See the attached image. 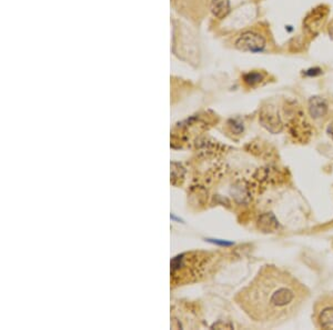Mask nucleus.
Returning <instances> with one entry per match:
<instances>
[{"label": "nucleus", "instance_id": "nucleus-1", "mask_svg": "<svg viewBox=\"0 0 333 330\" xmlns=\"http://www.w3.org/2000/svg\"><path fill=\"white\" fill-rule=\"evenodd\" d=\"M311 292L286 269L265 264L235 297L248 317L260 325L277 327L298 316Z\"/></svg>", "mask_w": 333, "mask_h": 330}, {"label": "nucleus", "instance_id": "nucleus-2", "mask_svg": "<svg viewBox=\"0 0 333 330\" xmlns=\"http://www.w3.org/2000/svg\"><path fill=\"white\" fill-rule=\"evenodd\" d=\"M311 319L316 329L333 330V292L323 293L315 300Z\"/></svg>", "mask_w": 333, "mask_h": 330}, {"label": "nucleus", "instance_id": "nucleus-3", "mask_svg": "<svg viewBox=\"0 0 333 330\" xmlns=\"http://www.w3.org/2000/svg\"><path fill=\"white\" fill-rule=\"evenodd\" d=\"M267 42L265 37L253 31L242 34L235 42V48L241 51L260 52L266 48Z\"/></svg>", "mask_w": 333, "mask_h": 330}, {"label": "nucleus", "instance_id": "nucleus-4", "mask_svg": "<svg viewBox=\"0 0 333 330\" xmlns=\"http://www.w3.org/2000/svg\"><path fill=\"white\" fill-rule=\"evenodd\" d=\"M309 115L313 120H321L326 118L329 112V105L324 98L320 96L311 97L308 103Z\"/></svg>", "mask_w": 333, "mask_h": 330}, {"label": "nucleus", "instance_id": "nucleus-5", "mask_svg": "<svg viewBox=\"0 0 333 330\" xmlns=\"http://www.w3.org/2000/svg\"><path fill=\"white\" fill-rule=\"evenodd\" d=\"M230 11L229 0H212L211 2V12L214 17L222 19L228 16Z\"/></svg>", "mask_w": 333, "mask_h": 330}, {"label": "nucleus", "instance_id": "nucleus-6", "mask_svg": "<svg viewBox=\"0 0 333 330\" xmlns=\"http://www.w3.org/2000/svg\"><path fill=\"white\" fill-rule=\"evenodd\" d=\"M263 78H265L263 73L258 72V71H251V72L246 73V75L243 76V81H245L246 85L253 87V86L261 83Z\"/></svg>", "mask_w": 333, "mask_h": 330}, {"label": "nucleus", "instance_id": "nucleus-7", "mask_svg": "<svg viewBox=\"0 0 333 330\" xmlns=\"http://www.w3.org/2000/svg\"><path fill=\"white\" fill-rule=\"evenodd\" d=\"M328 133H329V136L331 137V139L333 140V121L331 122L330 125H329V127H328Z\"/></svg>", "mask_w": 333, "mask_h": 330}]
</instances>
